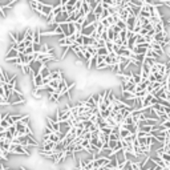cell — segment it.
<instances>
[{
	"instance_id": "15",
	"label": "cell",
	"mask_w": 170,
	"mask_h": 170,
	"mask_svg": "<svg viewBox=\"0 0 170 170\" xmlns=\"http://www.w3.org/2000/svg\"><path fill=\"white\" fill-rule=\"evenodd\" d=\"M134 93H130V92H122V101H126V100H134Z\"/></svg>"
},
{
	"instance_id": "5",
	"label": "cell",
	"mask_w": 170,
	"mask_h": 170,
	"mask_svg": "<svg viewBox=\"0 0 170 170\" xmlns=\"http://www.w3.org/2000/svg\"><path fill=\"white\" fill-rule=\"evenodd\" d=\"M55 145L56 144H53V142H50V141H43V145L40 146V150L41 151H53Z\"/></svg>"
},
{
	"instance_id": "13",
	"label": "cell",
	"mask_w": 170,
	"mask_h": 170,
	"mask_svg": "<svg viewBox=\"0 0 170 170\" xmlns=\"http://www.w3.org/2000/svg\"><path fill=\"white\" fill-rule=\"evenodd\" d=\"M96 55H97V56H101V57H106L108 55H109V50H108L105 47L97 48V52H96Z\"/></svg>"
},
{
	"instance_id": "24",
	"label": "cell",
	"mask_w": 170,
	"mask_h": 170,
	"mask_svg": "<svg viewBox=\"0 0 170 170\" xmlns=\"http://www.w3.org/2000/svg\"><path fill=\"white\" fill-rule=\"evenodd\" d=\"M153 170H164V169H162V167H161V166H158V165H157V166H155Z\"/></svg>"
},
{
	"instance_id": "14",
	"label": "cell",
	"mask_w": 170,
	"mask_h": 170,
	"mask_svg": "<svg viewBox=\"0 0 170 170\" xmlns=\"http://www.w3.org/2000/svg\"><path fill=\"white\" fill-rule=\"evenodd\" d=\"M120 140H125V138H128L130 135V132L129 130H126V129H124V128H120Z\"/></svg>"
},
{
	"instance_id": "17",
	"label": "cell",
	"mask_w": 170,
	"mask_h": 170,
	"mask_svg": "<svg viewBox=\"0 0 170 170\" xmlns=\"http://www.w3.org/2000/svg\"><path fill=\"white\" fill-rule=\"evenodd\" d=\"M49 141L53 142V144H57V142H60V140H59V133H52V134L49 135Z\"/></svg>"
},
{
	"instance_id": "28",
	"label": "cell",
	"mask_w": 170,
	"mask_h": 170,
	"mask_svg": "<svg viewBox=\"0 0 170 170\" xmlns=\"http://www.w3.org/2000/svg\"><path fill=\"white\" fill-rule=\"evenodd\" d=\"M0 12H1V7H0Z\"/></svg>"
},
{
	"instance_id": "6",
	"label": "cell",
	"mask_w": 170,
	"mask_h": 170,
	"mask_svg": "<svg viewBox=\"0 0 170 170\" xmlns=\"http://www.w3.org/2000/svg\"><path fill=\"white\" fill-rule=\"evenodd\" d=\"M32 44H39L41 45V31L36 28L33 31V37H32Z\"/></svg>"
},
{
	"instance_id": "10",
	"label": "cell",
	"mask_w": 170,
	"mask_h": 170,
	"mask_svg": "<svg viewBox=\"0 0 170 170\" xmlns=\"http://www.w3.org/2000/svg\"><path fill=\"white\" fill-rule=\"evenodd\" d=\"M39 75H40L43 79H48V77H50V70L48 69V66H47V65H44V66H43V68L40 69Z\"/></svg>"
},
{
	"instance_id": "8",
	"label": "cell",
	"mask_w": 170,
	"mask_h": 170,
	"mask_svg": "<svg viewBox=\"0 0 170 170\" xmlns=\"http://www.w3.org/2000/svg\"><path fill=\"white\" fill-rule=\"evenodd\" d=\"M19 56V52H17V49H12V48H10V50H8V53L6 55V61L8 60H12V59H16V57Z\"/></svg>"
},
{
	"instance_id": "16",
	"label": "cell",
	"mask_w": 170,
	"mask_h": 170,
	"mask_svg": "<svg viewBox=\"0 0 170 170\" xmlns=\"http://www.w3.org/2000/svg\"><path fill=\"white\" fill-rule=\"evenodd\" d=\"M48 98H49L50 102H59V100H60V96H59V93H52V95L48 96Z\"/></svg>"
},
{
	"instance_id": "27",
	"label": "cell",
	"mask_w": 170,
	"mask_h": 170,
	"mask_svg": "<svg viewBox=\"0 0 170 170\" xmlns=\"http://www.w3.org/2000/svg\"><path fill=\"white\" fill-rule=\"evenodd\" d=\"M1 85H3V82H1V81H0V86H1Z\"/></svg>"
},
{
	"instance_id": "19",
	"label": "cell",
	"mask_w": 170,
	"mask_h": 170,
	"mask_svg": "<svg viewBox=\"0 0 170 170\" xmlns=\"http://www.w3.org/2000/svg\"><path fill=\"white\" fill-rule=\"evenodd\" d=\"M20 68H21V70H23V73H24V75H32L29 65H21Z\"/></svg>"
},
{
	"instance_id": "4",
	"label": "cell",
	"mask_w": 170,
	"mask_h": 170,
	"mask_svg": "<svg viewBox=\"0 0 170 170\" xmlns=\"http://www.w3.org/2000/svg\"><path fill=\"white\" fill-rule=\"evenodd\" d=\"M32 81H33V88H35L36 91L41 89V86H44V85H43V77H41L40 75L32 76Z\"/></svg>"
},
{
	"instance_id": "26",
	"label": "cell",
	"mask_w": 170,
	"mask_h": 170,
	"mask_svg": "<svg viewBox=\"0 0 170 170\" xmlns=\"http://www.w3.org/2000/svg\"><path fill=\"white\" fill-rule=\"evenodd\" d=\"M20 170H27V169H25V167H20Z\"/></svg>"
},
{
	"instance_id": "9",
	"label": "cell",
	"mask_w": 170,
	"mask_h": 170,
	"mask_svg": "<svg viewBox=\"0 0 170 170\" xmlns=\"http://www.w3.org/2000/svg\"><path fill=\"white\" fill-rule=\"evenodd\" d=\"M0 81L3 82V84H8V82H10L8 73H7V70H4L3 68H0Z\"/></svg>"
},
{
	"instance_id": "12",
	"label": "cell",
	"mask_w": 170,
	"mask_h": 170,
	"mask_svg": "<svg viewBox=\"0 0 170 170\" xmlns=\"http://www.w3.org/2000/svg\"><path fill=\"white\" fill-rule=\"evenodd\" d=\"M96 66H97V55L92 56V59L88 61V65H86V68H88V69H92V68H96Z\"/></svg>"
},
{
	"instance_id": "18",
	"label": "cell",
	"mask_w": 170,
	"mask_h": 170,
	"mask_svg": "<svg viewBox=\"0 0 170 170\" xmlns=\"http://www.w3.org/2000/svg\"><path fill=\"white\" fill-rule=\"evenodd\" d=\"M48 86L52 88L53 91H57V89H59V81H57V80H50V82L48 84Z\"/></svg>"
},
{
	"instance_id": "1",
	"label": "cell",
	"mask_w": 170,
	"mask_h": 170,
	"mask_svg": "<svg viewBox=\"0 0 170 170\" xmlns=\"http://www.w3.org/2000/svg\"><path fill=\"white\" fill-rule=\"evenodd\" d=\"M25 102V97L23 95V92L16 89V91H12V96L10 97L8 100V104L10 106H13V105H17V104H24Z\"/></svg>"
},
{
	"instance_id": "3",
	"label": "cell",
	"mask_w": 170,
	"mask_h": 170,
	"mask_svg": "<svg viewBox=\"0 0 170 170\" xmlns=\"http://www.w3.org/2000/svg\"><path fill=\"white\" fill-rule=\"evenodd\" d=\"M135 23H137V17L135 16H130L125 20V24H126V31H130L133 32V28L135 27Z\"/></svg>"
},
{
	"instance_id": "11",
	"label": "cell",
	"mask_w": 170,
	"mask_h": 170,
	"mask_svg": "<svg viewBox=\"0 0 170 170\" xmlns=\"http://www.w3.org/2000/svg\"><path fill=\"white\" fill-rule=\"evenodd\" d=\"M145 57H146V59H153V60H155V61H157L158 59H160V56H158V55L155 53V52H154L153 49H148V50H146Z\"/></svg>"
},
{
	"instance_id": "22",
	"label": "cell",
	"mask_w": 170,
	"mask_h": 170,
	"mask_svg": "<svg viewBox=\"0 0 170 170\" xmlns=\"http://www.w3.org/2000/svg\"><path fill=\"white\" fill-rule=\"evenodd\" d=\"M0 126H1L4 130H8V128H10V125H8V122H7L6 120H0Z\"/></svg>"
},
{
	"instance_id": "25",
	"label": "cell",
	"mask_w": 170,
	"mask_h": 170,
	"mask_svg": "<svg viewBox=\"0 0 170 170\" xmlns=\"http://www.w3.org/2000/svg\"><path fill=\"white\" fill-rule=\"evenodd\" d=\"M165 25H170V19H169V20H166V21H165Z\"/></svg>"
},
{
	"instance_id": "7",
	"label": "cell",
	"mask_w": 170,
	"mask_h": 170,
	"mask_svg": "<svg viewBox=\"0 0 170 170\" xmlns=\"http://www.w3.org/2000/svg\"><path fill=\"white\" fill-rule=\"evenodd\" d=\"M50 80H57V81L63 80V72L60 69L50 70Z\"/></svg>"
},
{
	"instance_id": "23",
	"label": "cell",
	"mask_w": 170,
	"mask_h": 170,
	"mask_svg": "<svg viewBox=\"0 0 170 170\" xmlns=\"http://www.w3.org/2000/svg\"><path fill=\"white\" fill-rule=\"evenodd\" d=\"M91 59H92V55L89 53L88 50H85V52H84V61H86V63H88Z\"/></svg>"
},
{
	"instance_id": "2",
	"label": "cell",
	"mask_w": 170,
	"mask_h": 170,
	"mask_svg": "<svg viewBox=\"0 0 170 170\" xmlns=\"http://www.w3.org/2000/svg\"><path fill=\"white\" fill-rule=\"evenodd\" d=\"M52 10H53V6H49V4H41V8L39 11V15L43 16V17H47L48 15L52 13Z\"/></svg>"
},
{
	"instance_id": "20",
	"label": "cell",
	"mask_w": 170,
	"mask_h": 170,
	"mask_svg": "<svg viewBox=\"0 0 170 170\" xmlns=\"http://www.w3.org/2000/svg\"><path fill=\"white\" fill-rule=\"evenodd\" d=\"M117 27H118V28L121 29V31H124V29H126V24H125V21H124V20H118V21H117Z\"/></svg>"
},
{
	"instance_id": "21",
	"label": "cell",
	"mask_w": 170,
	"mask_h": 170,
	"mask_svg": "<svg viewBox=\"0 0 170 170\" xmlns=\"http://www.w3.org/2000/svg\"><path fill=\"white\" fill-rule=\"evenodd\" d=\"M105 68H109V65H108L105 61H102V63L97 64V66H96V69H105Z\"/></svg>"
}]
</instances>
